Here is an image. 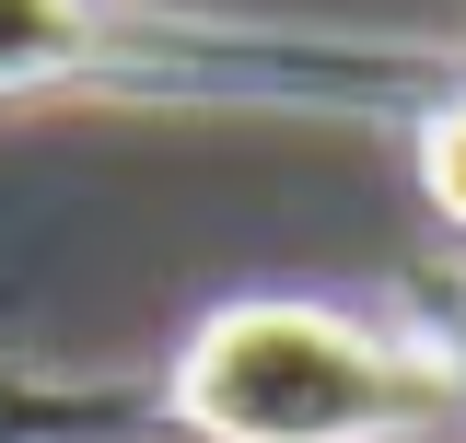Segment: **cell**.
<instances>
[{"instance_id":"1","label":"cell","mask_w":466,"mask_h":443,"mask_svg":"<svg viewBox=\"0 0 466 443\" xmlns=\"http://www.w3.org/2000/svg\"><path fill=\"white\" fill-rule=\"evenodd\" d=\"M175 397L222 443H397L466 408V362L315 304H233L198 327Z\"/></svg>"},{"instance_id":"2","label":"cell","mask_w":466,"mask_h":443,"mask_svg":"<svg viewBox=\"0 0 466 443\" xmlns=\"http://www.w3.org/2000/svg\"><path fill=\"white\" fill-rule=\"evenodd\" d=\"M420 187H431V211H443V222H466V94L420 129Z\"/></svg>"}]
</instances>
